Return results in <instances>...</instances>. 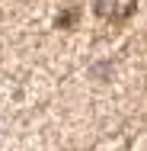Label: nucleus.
Returning <instances> with one entry per match:
<instances>
[{"instance_id":"1","label":"nucleus","mask_w":147,"mask_h":151,"mask_svg":"<svg viewBox=\"0 0 147 151\" xmlns=\"http://www.w3.org/2000/svg\"><path fill=\"white\" fill-rule=\"evenodd\" d=\"M96 13H99V16L115 13V0H99V3H96Z\"/></svg>"}]
</instances>
